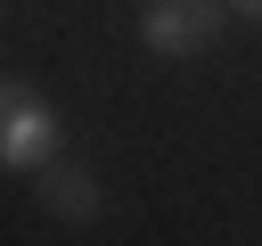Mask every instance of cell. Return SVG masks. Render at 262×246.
<instances>
[{
  "mask_svg": "<svg viewBox=\"0 0 262 246\" xmlns=\"http://www.w3.org/2000/svg\"><path fill=\"white\" fill-rule=\"evenodd\" d=\"M57 148H66V123H57V107H49L33 82L0 74V164H8V172H41Z\"/></svg>",
  "mask_w": 262,
  "mask_h": 246,
  "instance_id": "obj_1",
  "label": "cell"
},
{
  "mask_svg": "<svg viewBox=\"0 0 262 246\" xmlns=\"http://www.w3.org/2000/svg\"><path fill=\"white\" fill-rule=\"evenodd\" d=\"M213 41H221V0H147L139 8L147 57H205Z\"/></svg>",
  "mask_w": 262,
  "mask_h": 246,
  "instance_id": "obj_2",
  "label": "cell"
},
{
  "mask_svg": "<svg viewBox=\"0 0 262 246\" xmlns=\"http://www.w3.org/2000/svg\"><path fill=\"white\" fill-rule=\"evenodd\" d=\"M33 197H41V213H49V221H66V230H90V221H98V205H106V197H98V180H90L82 164H66V156H49V164L33 172Z\"/></svg>",
  "mask_w": 262,
  "mask_h": 246,
  "instance_id": "obj_3",
  "label": "cell"
},
{
  "mask_svg": "<svg viewBox=\"0 0 262 246\" xmlns=\"http://www.w3.org/2000/svg\"><path fill=\"white\" fill-rule=\"evenodd\" d=\"M229 8H237V16H262V0H229Z\"/></svg>",
  "mask_w": 262,
  "mask_h": 246,
  "instance_id": "obj_4",
  "label": "cell"
}]
</instances>
